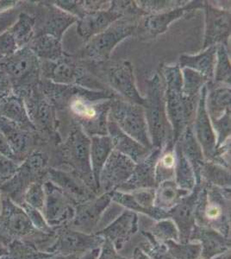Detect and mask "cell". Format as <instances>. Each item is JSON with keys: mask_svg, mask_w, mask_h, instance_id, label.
<instances>
[{"mask_svg": "<svg viewBox=\"0 0 231 259\" xmlns=\"http://www.w3.org/2000/svg\"><path fill=\"white\" fill-rule=\"evenodd\" d=\"M38 87L56 110H68L74 126L88 137L108 135L110 106L117 95L112 90L97 91L79 85H59L44 79Z\"/></svg>", "mask_w": 231, "mask_h": 259, "instance_id": "6da1fadb", "label": "cell"}, {"mask_svg": "<svg viewBox=\"0 0 231 259\" xmlns=\"http://www.w3.org/2000/svg\"><path fill=\"white\" fill-rule=\"evenodd\" d=\"M161 79L165 88V101L167 118L173 131V141H176L192 125L196 115L199 99H191L182 93V71L178 65L162 66Z\"/></svg>", "mask_w": 231, "mask_h": 259, "instance_id": "7a4b0ae2", "label": "cell"}, {"mask_svg": "<svg viewBox=\"0 0 231 259\" xmlns=\"http://www.w3.org/2000/svg\"><path fill=\"white\" fill-rule=\"evenodd\" d=\"M201 184L195 210L196 225L211 227L230 239V188Z\"/></svg>", "mask_w": 231, "mask_h": 259, "instance_id": "3957f363", "label": "cell"}, {"mask_svg": "<svg viewBox=\"0 0 231 259\" xmlns=\"http://www.w3.org/2000/svg\"><path fill=\"white\" fill-rule=\"evenodd\" d=\"M144 112L154 149L162 150L173 141V131L167 118L165 88L160 74L148 80ZM174 144V143H173Z\"/></svg>", "mask_w": 231, "mask_h": 259, "instance_id": "277c9868", "label": "cell"}, {"mask_svg": "<svg viewBox=\"0 0 231 259\" xmlns=\"http://www.w3.org/2000/svg\"><path fill=\"white\" fill-rule=\"evenodd\" d=\"M91 138L79 127H73L64 143L59 148V168L71 171L99 195L94 182L90 159Z\"/></svg>", "mask_w": 231, "mask_h": 259, "instance_id": "5b68a950", "label": "cell"}, {"mask_svg": "<svg viewBox=\"0 0 231 259\" xmlns=\"http://www.w3.org/2000/svg\"><path fill=\"white\" fill-rule=\"evenodd\" d=\"M88 70L100 79L118 96L130 103L144 106L145 98L141 96L136 85L132 65L129 62H88Z\"/></svg>", "mask_w": 231, "mask_h": 259, "instance_id": "8992f818", "label": "cell"}, {"mask_svg": "<svg viewBox=\"0 0 231 259\" xmlns=\"http://www.w3.org/2000/svg\"><path fill=\"white\" fill-rule=\"evenodd\" d=\"M0 71L8 75L15 94L20 96L35 89L41 80V60L28 47L0 60Z\"/></svg>", "mask_w": 231, "mask_h": 259, "instance_id": "52a82bcc", "label": "cell"}, {"mask_svg": "<svg viewBox=\"0 0 231 259\" xmlns=\"http://www.w3.org/2000/svg\"><path fill=\"white\" fill-rule=\"evenodd\" d=\"M41 69L44 80L59 85H79L97 91L111 90L69 55L55 62L41 61Z\"/></svg>", "mask_w": 231, "mask_h": 259, "instance_id": "ba28073f", "label": "cell"}, {"mask_svg": "<svg viewBox=\"0 0 231 259\" xmlns=\"http://www.w3.org/2000/svg\"><path fill=\"white\" fill-rule=\"evenodd\" d=\"M135 17H123L105 31L85 41L80 57L88 62H104L110 59L112 51L119 42L133 35L138 28Z\"/></svg>", "mask_w": 231, "mask_h": 259, "instance_id": "9c48e42d", "label": "cell"}, {"mask_svg": "<svg viewBox=\"0 0 231 259\" xmlns=\"http://www.w3.org/2000/svg\"><path fill=\"white\" fill-rule=\"evenodd\" d=\"M50 156L45 151L34 150L18 166L11 179L0 186V192L20 205L27 189L32 183L47 180Z\"/></svg>", "mask_w": 231, "mask_h": 259, "instance_id": "30bf717a", "label": "cell"}, {"mask_svg": "<svg viewBox=\"0 0 231 259\" xmlns=\"http://www.w3.org/2000/svg\"><path fill=\"white\" fill-rule=\"evenodd\" d=\"M54 234L50 235L38 232L33 227L20 205L7 196L4 197L0 211L1 243L7 246L14 240H29V238H36L37 243H44L48 240H53Z\"/></svg>", "mask_w": 231, "mask_h": 259, "instance_id": "8fae6325", "label": "cell"}, {"mask_svg": "<svg viewBox=\"0 0 231 259\" xmlns=\"http://www.w3.org/2000/svg\"><path fill=\"white\" fill-rule=\"evenodd\" d=\"M108 119L113 121L123 133L153 150L144 106L130 103L117 95L111 100Z\"/></svg>", "mask_w": 231, "mask_h": 259, "instance_id": "7c38bea8", "label": "cell"}, {"mask_svg": "<svg viewBox=\"0 0 231 259\" xmlns=\"http://www.w3.org/2000/svg\"><path fill=\"white\" fill-rule=\"evenodd\" d=\"M54 234L53 241L44 251L60 256L82 255L88 250L101 248L105 239L96 233H81L72 229L68 225L57 227Z\"/></svg>", "mask_w": 231, "mask_h": 259, "instance_id": "4fadbf2b", "label": "cell"}, {"mask_svg": "<svg viewBox=\"0 0 231 259\" xmlns=\"http://www.w3.org/2000/svg\"><path fill=\"white\" fill-rule=\"evenodd\" d=\"M21 97L24 99L29 119L36 133L53 137L56 135L57 125L56 107L45 97L38 85L24 93Z\"/></svg>", "mask_w": 231, "mask_h": 259, "instance_id": "5bb4252c", "label": "cell"}, {"mask_svg": "<svg viewBox=\"0 0 231 259\" xmlns=\"http://www.w3.org/2000/svg\"><path fill=\"white\" fill-rule=\"evenodd\" d=\"M45 190L44 218L51 228L56 229L70 223L75 213V205L68 195L49 180L43 183Z\"/></svg>", "mask_w": 231, "mask_h": 259, "instance_id": "9a60e30c", "label": "cell"}, {"mask_svg": "<svg viewBox=\"0 0 231 259\" xmlns=\"http://www.w3.org/2000/svg\"><path fill=\"white\" fill-rule=\"evenodd\" d=\"M206 94L207 84L204 85L200 91L196 115L192 126L197 141L202 150L205 161L220 164L219 153L217 147V137L214 132L211 118L208 115L205 105Z\"/></svg>", "mask_w": 231, "mask_h": 259, "instance_id": "2e32d148", "label": "cell"}, {"mask_svg": "<svg viewBox=\"0 0 231 259\" xmlns=\"http://www.w3.org/2000/svg\"><path fill=\"white\" fill-rule=\"evenodd\" d=\"M136 163L113 150L103 167L99 179V195L116 191L129 179Z\"/></svg>", "mask_w": 231, "mask_h": 259, "instance_id": "e0dca14e", "label": "cell"}, {"mask_svg": "<svg viewBox=\"0 0 231 259\" xmlns=\"http://www.w3.org/2000/svg\"><path fill=\"white\" fill-rule=\"evenodd\" d=\"M155 189H142L134 190L130 193L112 192V202L127 210L147 216L153 221H161L168 219L167 211L155 206Z\"/></svg>", "mask_w": 231, "mask_h": 259, "instance_id": "ac0fdd59", "label": "cell"}, {"mask_svg": "<svg viewBox=\"0 0 231 259\" xmlns=\"http://www.w3.org/2000/svg\"><path fill=\"white\" fill-rule=\"evenodd\" d=\"M111 195L112 192L104 193L76 205L75 213L68 227L87 234L95 233L103 213L112 202Z\"/></svg>", "mask_w": 231, "mask_h": 259, "instance_id": "d6986e66", "label": "cell"}, {"mask_svg": "<svg viewBox=\"0 0 231 259\" xmlns=\"http://www.w3.org/2000/svg\"><path fill=\"white\" fill-rule=\"evenodd\" d=\"M139 232V215L130 210L124 209L105 228L96 232L108 240L119 252Z\"/></svg>", "mask_w": 231, "mask_h": 259, "instance_id": "ffe728a7", "label": "cell"}, {"mask_svg": "<svg viewBox=\"0 0 231 259\" xmlns=\"http://www.w3.org/2000/svg\"><path fill=\"white\" fill-rule=\"evenodd\" d=\"M202 184L195 186L190 194L184 196L172 209L167 211L168 219L172 220L178 228L180 243H188L195 222V210Z\"/></svg>", "mask_w": 231, "mask_h": 259, "instance_id": "44dd1931", "label": "cell"}, {"mask_svg": "<svg viewBox=\"0 0 231 259\" xmlns=\"http://www.w3.org/2000/svg\"><path fill=\"white\" fill-rule=\"evenodd\" d=\"M47 180L57 186L59 189H62L75 206L91 200L98 195L79 177L71 171L49 167Z\"/></svg>", "mask_w": 231, "mask_h": 259, "instance_id": "7402d4cb", "label": "cell"}, {"mask_svg": "<svg viewBox=\"0 0 231 259\" xmlns=\"http://www.w3.org/2000/svg\"><path fill=\"white\" fill-rule=\"evenodd\" d=\"M205 3L207 4H204L206 14L204 50L218 45L226 46L230 35V12Z\"/></svg>", "mask_w": 231, "mask_h": 259, "instance_id": "603a6c76", "label": "cell"}, {"mask_svg": "<svg viewBox=\"0 0 231 259\" xmlns=\"http://www.w3.org/2000/svg\"><path fill=\"white\" fill-rule=\"evenodd\" d=\"M123 17L120 12L111 5V1L109 9L86 12L77 23V32L81 38L87 41L94 35L105 31L111 24Z\"/></svg>", "mask_w": 231, "mask_h": 259, "instance_id": "cb8c5ba5", "label": "cell"}, {"mask_svg": "<svg viewBox=\"0 0 231 259\" xmlns=\"http://www.w3.org/2000/svg\"><path fill=\"white\" fill-rule=\"evenodd\" d=\"M161 151L160 149H153L144 161L136 163L131 177L117 190L130 193L137 189H156L158 185L155 181V168Z\"/></svg>", "mask_w": 231, "mask_h": 259, "instance_id": "d4e9b609", "label": "cell"}, {"mask_svg": "<svg viewBox=\"0 0 231 259\" xmlns=\"http://www.w3.org/2000/svg\"><path fill=\"white\" fill-rule=\"evenodd\" d=\"M204 7L202 1H192L177 8L145 16L142 22L143 29L149 35L156 36L167 31L170 24L181 18L186 12Z\"/></svg>", "mask_w": 231, "mask_h": 259, "instance_id": "484cf974", "label": "cell"}, {"mask_svg": "<svg viewBox=\"0 0 231 259\" xmlns=\"http://www.w3.org/2000/svg\"><path fill=\"white\" fill-rule=\"evenodd\" d=\"M189 241L199 242L201 245L200 258L211 259L214 256L230 250V239L211 227L195 225Z\"/></svg>", "mask_w": 231, "mask_h": 259, "instance_id": "4316f807", "label": "cell"}, {"mask_svg": "<svg viewBox=\"0 0 231 259\" xmlns=\"http://www.w3.org/2000/svg\"><path fill=\"white\" fill-rule=\"evenodd\" d=\"M107 132L113 145V149L123 154L124 156H128L135 163H139L144 161L153 150L144 147L140 143L123 133L113 121L110 119H108L107 124Z\"/></svg>", "mask_w": 231, "mask_h": 259, "instance_id": "83f0119b", "label": "cell"}, {"mask_svg": "<svg viewBox=\"0 0 231 259\" xmlns=\"http://www.w3.org/2000/svg\"><path fill=\"white\" fill-rule=\"evenodd\" d=\"M0 131L6 136L18 163L23 162L34 145V133H29L0 117Z\"/></svg>", "mask_w": 231, "mask_h": 259, "instance_id": "f1b7e54d", "label": "cell"}, {"mask_svg": "<svg viewBox=\"0 0 231 259\" xmlns=\"http://www.w3.org/2000/svg\"><path fill=\"white\" fill-rule=\"evenodd\" d=\"M0 117L18 125L21 129L36 133L29 119L24 99L15 93L0 100Z\"/></svg>", "mask_w": 231, "mask_h": 259, "instance_id": "f546056e", "label": "cell"}, {"mask_svg": "<svg viewBox=\"0 0 231 259\" xmlns=\"http://www.w3.org/2000/svg\"><path fill=\"white\" fill-rule=\"evenodd\" d=\"M205 105L211 120L218 119L230 111V85L207 83Z\"/></svg>", "mask_w": 231, "mask_h": 259, "instance_id": "4dcf8cb0", "label": "cell"}, {"mask_svg": "<svg viewBox=\"0 0 231 259\" xmlns=\"http://www.w3.org/2000/svg\"><path fill=\"white\" fill-rule=\"evenodd\" d=\"M217 45L211 46L195 56L183 55L179 57V68L180 69L190 68L192 70L196 71L206 78L209 82H212L217 60Z\"/></svg>", "mask_w": 231, "mask_h": 259, "instance_id": "1f68e13d", "label": "cell"}, {"mask_svg": "<svg viewBox=\"0 0 231 259\" xmlns=\"http://www.w3.org/2000/svg\"><path fill=\"white\" fill-rule=\"evenodd\" d=\"M27 47L41 61L55 62L68 56L62 49V41L48 34L34 35Z\"/></svg>", "mask_w": 231, "mask_h": 259, "instance_id": "d6a6232c", "label": "cell"}, {"mask_svg": "<svg viewBox=\"0 0 231 259\" xmlns=\"http://www.w3.org/2000/svg\"><path fill=\"white\" fill-rule=\"evenodd\" d=\"M176 143L180 148L184 157L188 160V162H190V164L193 167L195 178H196L197 185L201 184L200 169L205 159L203 155L201 147L193 133L192 125L184 130V133H182V135L179 137V139L176 141Z\"/></svg>", "mask_w": 231, "mask_h": 259, "instance_id": "836d02e7", "label": "cell"}, {"mask_svg": "<svg viewBox=\"0 0 231 259\" xmlns=\"http://www.w3.org/2000/svg\"><path fill=\"white\" fill-rule=\"evenodd\" d=\"M79 19L63 12L50 3L48 5V13L40 34H48L62 41V35L68 28Z\"/></svg>", "mask_w": 231, "mask_h": 259, "instance_id": "e575fe53", "label": "cell"}, {"mask_svg": "<svg viewBox=\"0 0 231 259\" xmlns=\"http://www.w3.org/2000/svg\"><path fill=\"white\" fill-rule=\"evenodd\" d=\"M114 150L108 135L94 136L91 138L90 148V159H91V170L94 175V182L99 193V179L104 165Z\"/></svg>", "mask_w": 231, "mask_h": 259, "instance_id": "d590c367", "label": "cell"}, {"mask_svg": "<svg viewBox=\"0 0 231 259\" xmlns=\"http://www.w3.org/2000/svg\"><path fill=\"white\" fill-rule=\"evenodd\" d=\"M190 193L178 188L174 180L165 181L155 189V206L167 212Z\"/></svg>", "mask_w": 231, "mask_h": 259, "instance_id": "8d00e7d4", "label": "cell"}, {"mask_svg": "<svg viewBox=\"0 0 231 259\" xmlns=\"http://www.w3.org/2000/svg\"><path fill=\"white\" fill-rule=\"evenodd\" d=\"M35 18L27 12H22L18 16V20L8 29L10 34L16 41V45L20 50L27 47L29 41L35 35Z\"/></svg>", "mask_w": 231, "mask_h": 259, "instance_id": "74e56055", "label": "cell"}, {"mask_svg": "<svg viewBox=\"0 0 231 259\" xmlns=\"http://www.w3.org/2000/svg\"><path fill=\"white\" fill-rule=\"evenodd\" d=\"M176 155L175 171H174V182L184 190L192 192L197 185L195 174L193 167L184 157L178 144H174Z\"/></svg>", "mask_w": 231, "mask_h": 259, "instance_id": "f35d334b", "label": "cell"}, {"mask_svg": "<svg viewBox=\"0 0 231 259\" xmlns=\"http://www.w3.org/2000/svg\"><path fill=\"white\" fill-rule=\"evenodd\" d=\"M201 183L218 188H230V170L216 162L205 161L200 169Z\"/></svg>", "mask_w": 231, "mask_h": 259, "instance_id": "ab89813d", "label": "cell"}, {"mask_svg": "<svg viewBox=\"0 0 231 259\" xmlns=\"http://www.w3.org/2000/svg\"><path fill=\"white\" fill-rule=\"evenodd\" d=\"M176 155L174 144L170 143L161 150L155 168V181L157 185L165 181L173 180L175 171Z\"/></svg>", "mask_w": 231, "mask_h": 259, "instance_id": "60d3db41", "label": "cell"}, {"mask_svg": "<svg viewBox=\"0 0 231 259\" xmlns=\"http://www.w3.org/2000/svg\"><path fill=\"white\" fill-rule=\"evenodd\" d=\"M139 231H145L150 233L157 241L165 244L166 242L173 240L178 242L179 234L178 228L173 221L170 219L153 221L150 226L139 224Z\"/></svg>", "mask_w": 231, "mask_h": 259, "instance_id": "b9f144b4", "label": "cell"}, {"mask_svg": "<svg viewBox=\"0 0 231 259\" xmlns=\"http://www.w3.org/2000/svg\"><path fill=\"white\" fill-rule=\"evenodd\" d=\"M7 254L0 259H41L47 254L29 240H14L7 245Z\"/></svg>", "mask_w": 231, "mask_h": 259, "instance_id": "7bdbcfd3", "label": "cell"}, {"mask_svg": "<svg viewBox=\"0 0 231 259\" xmlns=\"http://www.w3.org/2000/svg\"><path fill=\"white\" fill-rule=\"evenodd\" d=\"M230 61L228 50L224 45H218L217 48V60L212 82L230 85Z\"/></svg>", "mask_w": 231, "mask_h": 259, "instance_id": "ee69618b", "label": "cell"}, {"mask_svg": "<svg viewBox=\"0 0 231 259\" xmlns=\"http://www.w3.org/2000/svg\"><path fill=\"white\" fill-rule=\"evenodd\" d=\"M181 71L183 78L182 93L191 99H199L203 87L209 83L207 79L190 68H183Z\"/></svg>", "mask_w": 231, "mask_h": 259, "instance_id": "f6af8a7d", "label": "cell"}, {"mask_svg": "<svg viewBox=\"0 0 231 259\" xmlns=\"http://www.w3.org/2000/svg\"><path fill=\"white\" fill-rule=\"evenodd\" d=\"M167 251L173 259H199L201 253V245L199 242L188 243L170 240L165 243Z\"/></svg>", "mask_w": 231, "mask_h": 259, "instance_id": "bcb514c9", "label": "cell"}, {"mask_svg": "<svg viewBox=\"0 0 231 259\" xmlns=\"http://www.w3.org/2000/svg\"><path fill=\"white\" fill-rule=\"evenodd\" d=\"M44 182H36L29 186L24 193L23 202L42 212L45 202Z\"/></svg>", "mask_w": 231, "mask_h": 259, "instance_id": "7dc6e473", "label": "cell"}, {"mask_svg": "<svg viewBox=\"0 0 231 259\" xmlns=\"http://www.w3.org/2000/svg\"><path fill=\"white\" fill-rule=\"evenodd\" d=\"M211 121L217 137V147L218 150V148L230 140V111L226 112L218 119Z\"/></svg>", "mask_w": 231, "mask_h": 259, "instance_id": "c3c4849f", "label": "cell"}, {"mask_svg": "<svg viewBox=\"0 0 231 259\" xmlns=\"http://www.w3.org/2000/svg\"><path fill=\"white\" fill-rule=\"evenodd\" d=\"M20 206L23 207L24 212H26L28 218L29 219V221H30L31 224H32L33 227H35V229L37 230L40 233L53 235L55 231H54L53 228H51L49 226L41 211L34 208L32 206H29L24 202H22Z\"/></svg>", "mask_w": 231, "mask_h": 259, "instance_id": "681fc988", "label": "cell"}, {"mask_svg": "<svg viewBox=\"0 0 231 259\" xmlns=\"http://www.w3.org/2000/svg\"><path fill=\"white\" fill-rule=\"evenodd\" d=\"M135 3L148 15L165 12L184 5L183 1H135Z\"/></svg>", "mask_w": 231, "mask_h": 259, "instance_id": "f907efd6", "label": "cell"}, {"mask_svg": "<svg viewBox=\"0 0 231 259\" xmlns=\"http://www.w3.org/2000/svg\"><path fill=\"white\" fill-rule=\"evenodd\" d=\"M53 6H56L63 12L75 17L78 19L83 18L86 12L82 7L80 1H70V0H62V1H53L50 2Z\"/></svg>", "mask_w": 231, "mask_h": 259, "instance_id": "816d5d0a", "label": "cell"}, {"mask_svg": "<svg viewBox=\"0 0 231 259\" xmlns=\"http://www.w3.org/2000/svg\"><path fill=\"white\" fill-rule=\"evenodd\" d=\"M20 163L0 154V186L8 182L18 170Z\"/></svg>", "mask_w": 231, "mask_h": 259, "instance_id": "f5cc1de1", "label": "cell"}, {"mask_svg": "<svg viewBox=\"0 0 231 259\" xmlns=\"http://www.w3.org/2000/svg\"><path fill=\"white\" fill-rule=\"evenodd\" d=\"M19 50L16 45V41L8 30L0 34V57L5 58L12 56Z\"/></svg>", "mask_w": 231, "mask_h": 259, "instance_id": "db71d44e", "label": "cell"}, {"mask_svg": "<svg viewBox=\"0 0 231 259\" xmlns=\"http://www.w3.org/2000/svg\"><path fill=\"white\" fill-rule=\"evenodd\" d=\"M97 259H131L124 257L119 254V252L115 249L114 246L105 239V242L100 248V253Z\"/></svg>", "mask_w": 231, "mask_h": 259, "instance_id": "11a10c76", "label": "cell"}, {"mask_svg": "<svg viewBox=\"0 0 231 259\" xmlns=\"http://www.w3.org/2000/svg\"><path fill=\"white\" fill-rule=\"evenodd\" d=\"M14 93L12 80L7 74L0 71V100Z\"/></svg>", "mask_w": 231, "mask_h": 259, "instance_id": "9f6ffc18", "label": "cell"}, {"mask_svg": "<svg viewBox=\"0 0 231 259\" xmlns=\"http://www.w3.org/2000/svg\"><path fill=\"white\" fill-rule=\"evenodd\" d=\"M0 154L9 157L10 159L13 160L16 162H18L16 160V156H15L14 153L12 151L9 142L6 139V136L4 135L1 131H0Z\"/></svg>", "mask_w": 231, "mask_h": 259, "instance_id": "6f0895ef", "label": "cell"}, {"mask_svg": "<svg viewBox=\"0 0 231 259\" xmlns=\"http://www.w3.org/2000/svg\"><path fill=\"white\" fill-rule=\"evenodd\" d=\"M100 253V248H96L94 250H88L85 253L79 255L77 259H97Z\"/></svg>", "mask_w": 231, "mask_h": 259, "instance_id": "680465c9", "label": "cell"}, {"mask_svg": "<svg viewBox=\"0 0 231 259\" xmlns=\"http://www.w3.org/2000/svg\"><path fill=\"white\" fill-rule=\"evenodd\" d=\"M131 259H152L149 255H147L144 250H141L140 248L136 247L133 250Z\"/></svg>", "mask_w": 231, "mask_h": 259, "instance_id": "91938a15", "label": "cell"}, {"mask_svg": "<svg viewBox=\"0 0 231 259\" xmlns=\"http://www.w3.org/2000/svg\"><path fill=\"white\" fill-rule=\"evenodd\" d=\"M79 256L77 255H71V256H60V255H55V254L49 253L47 252L46 256H43L41 259H77Z\"/></svg>", "mask_w": 231, "mask_h": 259, "instance_id": "94428289", "label": "cell"}, {"mask_svg": "<svg viewBox=\"0 0 231 259\" xmlns=\"http://www.w3.org/2000/svg\"><path fill=\"white\" fill-rule=\"evenodd\" d=\"M211 259H230V250H226L224 252L217 255Z\"/></svg>", "mask_w": 231, "mask_h": 259, "instance_id": "6125c7cd", "label": "cell"}, {"mask_svg": "<svg viewBox=\"0 0 231 259\" xmlns=\"http://www.w3.org/2000/svg\"><path fill=\"white\" fill-rule=\"evenodd\" d=\"M7 251H8L7 246H6V244H4L3 243L0 242V258H2L3 256H6V254H7Z\"/></svg>", "mask_w": 231, "mask_h": 259, "instance_id": "be15d7a7", "label": "cell"}, {"mask_svg": "<svg viewBox=\"0 0 231 259\" xmlns=\"http://www.w3.org/2000/svg\"><path fill=\"white\" fill-rule=\"evenodd\" d=\"M0 195H1V192H0Z\"/></svg>", "mask_w": 231, "mask_h": 259, "instance_id": "e7e4bbea", "label": "cell"}, {"mask_svg": "<svg viewBox=\"0 0 231 259\" xmlns=\"http://www.w3.org/2000/svg\"><path fill=\"white\" fill-rule=\"evenodd\" d=\"M2 59V58H1V57H0V60Z\"/></svg>", "mask_w": 231, "mask_h": 259, "instance_id": "03108f58", "label": "cell"}, {"mask_svg": "<svg viewBox=\"0 0 231 259\" xmlns=\"http://www.w3.org/2000/svg\"><path fill=\"white\" fill-rule=\"evenodd\" d=\"M199 259H202V258H199Z\"/></svg>", "mask_w": 231, "mask_h": 259, "instance_id": "003e7915", "label": "cell"}]
</instances>
